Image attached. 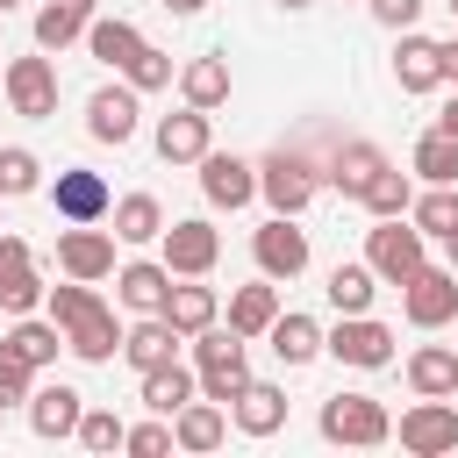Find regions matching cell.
<instances>
[{
	"mask_svg": "<svg viewBox=\"0 0 458 458\" xmlns=\"http://www.w3.org/2000/svg\"><path fill=\"white\" fill-rule=\"evenodd\" d=\"M437 129H444V136H458V93L444 100V114H437Z\"/></svg>",
	"mask_w": 458,
	"mask_h": 458,
	"instance_id": "f6af8a7d",
	"label": "cell"
},
{
	"mask_svg": "<svg viewBox=\"0 0 458 458\" xmlns=\"http://www.w3.org/2000/svg\"><path fill=\"white\" fill-rule=\"evenodd\" d=\"M429 236L415 229V222H401V215H379V229L365 236V265H372V279H408V272H422L429 265V250H422Z\"/></svg>",
	"mask_w": 458,
	"mask_h": 458,
	"instance_id": "3957f363",
	"label": "cell"
},
{
	"mask_svg": "<svg viewBox=\"0 0 458 458\" xmlns=\"http://www.w3.org/2000/svg\"><path fill=\"white\" fill-rule=\"evenodd\" d=\"M329 308L336 315H365L372 308V265H336L329 272Z\"/></svg>",
	"mask_w": 458,
	"mask_h": 458,
	"instance_id": "d590c367",
	"label": "cell"
},
{
	"mask_svg": "<svg viewBox=\"0 0 458 458\" xmlns=\"http://www.w3.org/2000/svg\"><path fill=\"white\" fill-rule=\"evenodd\" d=\"M322 437L329 444H386L394 437V415L372 394H329L322 401Z\"/></svg>",
	"mask_w": 458,
	"mask_h": 458,
	"instance_id": "277c9868",
	"label": "cell"
},
{
	"mask_svg": "<svg viewBox=\"0 0 458 458\" xmlns=\"http://www.w3.org/2000/svg\"><path fill=\"white\" fill-rule=\"evenodd\" d=\"M379 165H386V157H379L372 143H344V150H336V165H329V179H336L344 193H358V186H365Z\"/></svg>",
	"mask_w": 458,
	"mask_h": 458,
	"instance_id": "74e56055",
	"label": "cell"
},
{
	"mask_svg": "<svg viewBox=\"0 0 458 458\" xmlns=\"http://www.w3.org/2000/svg\"><path fill=\"white\" fill-rule=\"evenodd\" d=\"M79 415H86V394H79V386H64V379L29 394V429H36V437H50V444H57V437H72V429H79Z\"/></svg>",
	"mask_w": 458,
	"mask_h": 458,
	"instance_id": "9a60e30c",
	"label": "cell"
},
{
	"mask_svg": "<svg viewBox=\"0 0 458 458\" xmlns=\"http://www.w3.org/2000/svg\"><path fill=\"white\" fill-rule=\"evenodd\" d=\"M86 129H93L100 143H129V136H136V86H100V93L86 100Z\"/></svg>",
	"mask_w": 458,
	"mask_h": 458,
	"instance_id": "d6986e66",
	"label": "cell"
},
{
	"mask_svg": "<svg viewBox=\"0 0 458 458\" xmlns=\"http://www.w3.org/2000/svg\"><path fill=\"white\" fill-rule=\"evenodd\" d=\"M200 193H208L215 208H243V200L258 193V165H243V157H229V150L208 143V157H200Z\"/></svg>",
	"mask_w": 458,
	"mask_h": 458,
	"instance_id": "4fadbf2b",
	"label": "cell"
},
{
	"mask_svg": "<svg viewBox=\"0 0 458 458\" xmlns=\"http://www.w3.org/2000/svg\"><path fill=\"white\" fill-rule=\"evenodd\" d=\"M358 200L372 208V215H408V200H415V186H408V172H394V165H379L365 186H358Z\"/></svg>",
	"mask_w": 458,
	"mask_h": 458,
	"instance_id": "836d02e7",
	"label": "cell"
},
{
	"mask_svg": "<svg viewBox=\"0 0 458 458\" xmlns=\"http://www.w3.org/2000/svg\"><path fill=\"white\" fill-rule=\"evenodd\" d=\"M122 72H129V86H136V93H157V86H172V57H165V50H150V43H143V50H136Z\"/></svg>",
	"mask_w": 458,
	"mask_h": 458,
	"instance_id": "ab89813d",
	"label": "cell"
},
{
	"mask_svg": "<svg viewBox=\"0 0 458 458\" xmlns=\"http://www.w3.org/2000/svg\"><path fill=\"white\" fill-rule=\"evenodd\" d=\"M272 351H279V365H308L315 351H322V322L315 315H272Z\"/></svg>",
	"mask_w": 458,
	"mask_h": 458,
	"instance_id": "484cf974",
	"label": "cell"
},
{
	"mask_svg": "<svg viewBox=\"0 0 458 458\" xmlns=\"http://www.w3.org/2000/svg\"><path fill=\"white\" fill-rule=\"evenodd\" d=\"M444 258H451V272H458V229H451V236H444Z\"/></svg>",
	"mask_w": 458,
	"mask_h": 458,
	"instance_id": "c3c4849f",
	"label": "cell"
},
{
	"mask_svg": "<svg viewBox=\"0 0 458 458\" xmlns=\"http://www.w3.org/2000/svg\"><path fill=\"white\" fill-rule=\"evenodd\" d=\"M401 308H408L415 329H444V322L458 315V272H451V265L408 272V279H401Z\"/></svg>",
	"mask_w": 458,
	"mask_h": 458,
	"instance_id": "8992f818",
	"label": "cell"
},
{
	"mask_svg": "<svg viewBox=\"0 0 458 458\" xmlns=\"http://www.w3.org/2000/svg\"><path fill=\"white\" fill-rule=\"evenodd\" d=\"M408 222L422 236H451L458 229V186H429L422 200H408Z\"/></svg>",
	"mask_w": 458,
	"mask_h": 458,
	"instance_id": "e575fe53",
	"label": "cell"
},
{
	"mask_svg": "<svg viewBox=\"0 0 458 458\" xmlns=\"http://www.w3.org/2000/svg\"><path fill=\"white\" fill-rule=\"evenodd\" d=\"M86 50H93L100 64H114V72H122V64L143 50V29H136V21H122V14H114V21H86Z\"/></svg>",
	"mask_w": 458,
	"mask_h": 458,
	"instance_id": "4316f807",
	"label": "cell"
},
{
	"mask_svg": "<svg viewBox=\"0 0 458 458\" xmlns=\"http://www.w3.org/2000/svg\"><path fill=\"white\" fill-rule=\"evenodd\" d=\"M57 344H64V329H57V322H29V315H21V322L7 329V344H0V351H14L29 372H43V365L57 358Z\"/></svg>",
	"mask_w": 458,
	"mask_h": 458,
	"instance_id": "f546056e",
	"label": "cell"
},
{
	"mask_svg": "<svg viewBox=\"0 0 458 458\" xmlns=\"http://www.w3.org/2000/svg\"><path fill=\"white\" fill-rule=\"evenodd\" d=\"M157 243H165V272H172V279H208L215 258H222V236H215V222H200V215H193V222H172Z\"/></svg>",
	"mask_w": 458,
	"mask_h": 458,
	"instance_id": "9c48e42d",
	"label": "cell"
},
{
	"mask_svg": "<svg viewBox=\"0 0 458 458\" xmlns=\"http://www.w3.org/2000/svg\"><path fill=\"white\" fill-rule=\"evenodd\" d=\"M451 21H458V0H451Z\"/></svg>",
	"mask_w": 458,
	"mask_h": 458,
	"instance_id": "816d5d0a",
	"label": "cell"
},
{
	"mask_svg": "<svg viewBox=\"0 0 458 458\" xmlns=\"http://www.w3.org/2000/svg\"><path fill=\"white\" fill-rule=\"evenodd\" d=\"M172 351H179V329H172L165 315H143V322H136V329L122 336V358H129L136 372H150V365H165Z\"/></svg>",
	"mask_w": 458,
	"mask_h": 458,
	"instance_id": "d4e9b609",
	"label": "cell"
},
{
	"mask_svg": "<svg viewBox=\"0 0 458 458\" xmlns=\"http://www.w3.org/2000/svg\"><path fill=\"white\" fill-rule=\"evenodd\" d=\"M401 451H415V458L458 451V408H451L444 394H422V401L401 415Z\"/></svg>",
	"mask_w": 458,
	"mask_h": 458,
	"instance_id": "ba28073f",
	"label": "cell"
},
{
	"mask_svg": "<svg viewBox=\"0 0 458 458\" xmlns=\"http://www.w3.org/2000/svg\"><path fill=\"white\" fill-rule=\"evenodd\" d=\"M408 386H415V394H458V351L422 344V351L408 358Z\"/></svg>",
	"mask_w": 458,
	"mask_h": 458,
	"instance_id": "4dcf8cb0",
	"label": "cell"
},
{
	"mask_svg": "<svg viewBox=\"0 0 458 458\" xmlns=\"http://www.w3.org/2000/svg\"><path fill=\"white\" fill-rule=\"evenodd\" d=\"M50 322L64 329V351L72 358H86V365H107L114 351H122V329H114V308L86 286V279H72V286H50Z\"/></svg>",
	"mask_w": 458,
	"mask_h": 458,
	"instance_id": "6da1fadb",
	"label": "cell"
},
{
	"mask_svg": "<svg viewBox=\"0 0 458 458\" xmlns=\"http://www.w3.org/2000/svg\"><path fill=\"white\" fill-rule=\"evenodd\" d=\"M429 186H458V136H444V129H429L422 143H415V157H408Z\"/></svg>",
	"mask_w": 458,
	"mask_h": 458,
	"instance_id": "d6a6232c",
	"label": "cell"
},
{
	"mask_svg": "<svg viewBox=\"0 0 458 458\" xmlns=\"http://www.w3.org/2000/svg\"><path fill=\"white\" fill-rule=\"evenodd\" d=\"M122 451H136V458H165V451H172V415H165V422H136V429L122 437Z\"/></svg>",
	"mask_w": 458,
	"mask_h": 458,
	"instance_id": "60d3db41",
	"label": "cell"
},
{
	"mask_svg": "<svg viewBox=\"0 0 458 458\" xmlns=\"http://www.w3.org/2000/svg\"><path fill=\"white\" fill-rule=\"evenodd\" d=\"M72 437H79V444H86V451H122V437H129V422H122V415H114V408H86V415H79V429H72Z\"/></svg>",
	"mask_w": 458,
	"mask_h": 458,
	"instance_id": "f35d334b",
	"label": "cell"
},
{
	"mask_svg": "<svg viewBox=\"0 0 458 458\" xmlns=\"http://www.w3.org/2000/svg\"><path fill=\"white\" fill-rule=\"evenodd\" d=\"M179 93H186V107H208V114H215V107L229 100V64H222V57H193V64L179 72Z\"/></svg>",
	"mask_w": 458,
	"mask_h": 458,
	"instance_id": "83f0119b",
	"label": "cell"
},
{
	"mask_svg": "<svg viewBox=\"0 0 458 458\" xmlns=\"http://www.w3.org/2000/svg\"><path fill=\"white\" fill-rule=\"evenodd\" d=\"M114 236H122V243H157V236H165V208H157L150 193H122V200H114Z\"/></svg>",
	"mask_w": 458,
	"mask_h": 458,
	"instance_id": "f1b7e54d",
	"label": "cell"
},
{
	"mask_svg": "<svg viewBox=\"0 0 458 458\" xmlns=\"http://www.w3.org/2000/svg\"><path fill=\"white\" fill-rule=\"evenodd\" d=\"M250 258H258L265 279H301L308 272V229H293V215H272L250 236Z\"/></svg>",
	"mask_w": 458,
	"mask_h": 458,
	"instance_id": "30bf717a",
	"label": "cell"
},
{
	"mask_svg": "<svg viewBox=\"0 0 458 458\" xmlns=\"http://www.w3.org/2000/svg\"><path fill=\"white\" fill-rule=\"evenodd\" d=\"M437 57H444V79H458V36H451V43H437Z\"/></svg>",
	"mask_w": 458,
	"mask_h": 458,
	"instance_id": "bcb514c9",
	"label": "cell"
},
{
	"mask_svg": "<svg viewBox=\"0 0 458 458\" xmlns=\"http://www.w3.org/2000/svg\"><path fill=\"white\" fill-rule=\"evenodd\" d=\"M222 437H229V415H222V401H208V394L172 415V444H179V451H215Z\"/></svg>",
	"mask_w": 458,
	"mask_h": 458,
	"instance_id": "ffe728a7",
	"label": "cell"
},
{
	"mask_svg": "<svg viewBox=\"0 0 458 458\" xmlns=\"http://www.w3.org/2000/svg\"><path fill=\"white\" fill-rule=\"evenodd\" d=\"M394 79H401V93H437V86H444V57H437V43H429V36H415V29H401Z\"/></svg>",
	"mask_w": 458,
	"mask_h": 458,
	"instance_id": "ac0fdd59",
	"label": "cell"
},
{
	"mask_svg": "<svg viewBox=\"0 0 458 458\" xmlns=\"http://www.w3.org/2000/svg\"><path fill=\"white\" fill-rule=\"evenodd\" d=\"M279 315V279H258V286H236L229 293V329L236 336H265Z\"/></svg>",
	"mask_w": 458,
	"mask_h": 458,
	"instance_id": "603a6c76",
	"label": "cell"
},
{
	"mask_svg": "<svg viewBox=\"0 0 458 458\" xmlns=\"http://www.w3.org/2000/svg\"><path fill=\"white\" fill-rule=\"evenodd\" d=\"M50 200H57V215L64 222H100L114 200H107V179L100 172H86V165H64L57 172V186H50Z\"/></svg>",
	"mask_w": 458,
	"mask_h": 458,
	"instance_id": "5bb4252c",
	"label": "cell"
},
{
	"mask_svg": "<svg viewBox=\"0 0 458 458\" xmlns=\"http://www.w3.org/2000/svg\"><path fill=\"white\" fill-rule=\"evenodd\" d=\"M372 14H379L386 29H415V14H422V0H372Z\"/></svg>",
	"mask_w": 458,
	"mask_h": 458,
	"instance_id": "ee69618b",
	"label": "cell"
},
{
	"mask_svg": "<svg viewBox=\"0 0 458 458\" xmlns=\"http://www.w3.org/2000/svg\"><path fill=\"white\" fill-rule=\"evenodd\" d=\"M193 379H200V394L208 401H236L243 394V379H250V358H243V336L236 329H222V322H208V329H193Z\"/></svg>",
	"mask_w": 458,
	"mask_h": 458,
	"instance_id": "7a4b0ae2",
	"label": "cell"
},
{
	"mask_svg": "<svg viewBox=\"0 0 458 458\" xmlns=\"http://www.w3.org/2000/svg\"><path fill=\"white\" fill-rule=\"evenodd\" d=\"M57 265L72 272V279H107L114 272V236L107 229H93V222H72V229H57Z\"/></svg>",
	"mask_w": 458,
	"mask_h": 458,
	"instance_id": "7c38bea8",
	"label": "cell"
},
{
	"mask_svg": "<svg viewBox=\"0 0 458 458\" xmlns=\"http://www.w3.org/2000/svg\"><path fill=\"white\" fill-rule=\"evenodd\" d=\"M315 165L301 157V150H272L265 165H258V193L272 200V215H301L308 200H315Z\"/></svg>",
	"mask_w": 458,
	"mask_h": 458,
	"instance_id": "52a82bcc",
	"label": "cell"
},
{
	"mask_svg": "<svg viewBox=\"0 0 458 458\" xmlns=\"http://www.w3.org/2000/svg\"><path fill=\"white\" fill-rule=\"evenodd\" d=\"M114 293H122V308L157 315L165 293H172V272H165V265H122V272H114Z\"/></svg>",
	"mask_w": 458,
	"mask_h": 458,
	"instance_id": "cb8c5ba5",
	"label": "cell"
},
{
	"mask_svg": "<svg viewBox=\"0 0 458 458\" xmlns=\"http://www.w3.org/2000/svg\"><path fill=\"white\" fill-rule=\"evenodd\" d=\"M86 14H93V7H79V0H50V7L36 14V50H64L72 36H86Z\"/></svg>",
	"mask_w": 458,
	"mask_h": 458,
	"instance_id": "1f68e13d",
	"label": "cell"
},
{
	"mask_svg": "<svg viewBox=\"0 0 458 458\" xmlns=\"http://www.w3.org/2000/svg\"><path fill=\"white\" fill-rule=\"evenodd\" d=\"M157 157L165 165H200L208 157V107H179L157 122Z\"/></svg>",
	"mask_w": 458,
	"mask_h": 458,
	"instance_id": "2e32d148",
	"label": "cell"
},
{
	"mask_svg": "<svg viewBox=\"0 0 458 458\" xmlns=\"http://www.w3.org/2000/svg\"><path fill=\"white\" fill-rule=\"evenodd\" d=\"M229 415H236L243 437H272V429H286V394L272 379H243V394L229 401Z\"/></svg>",
	"mask_w": 458,
	"mask_h": 458,
	"instance_id": "e0dca14e",
	"label": "cell"
},
{
	"mask_svg": "<svg viewBox=\"0 0 458 458\" xmlns=\"http://www.w3.org/2000/svg\"><path fill=\"white\" fill-rule=\"evenodd\" d=\"M193 394H200V379H193L179 358H165V365H150V372H143V408H150V415H179Z\"/></svg>",
	"mask_w": 458,
	"mask_h": 458,
	"instance_id": "44dd1931",
	"label": "cell"
},
{
	"mask_svg": "<svg viewBox=\"0 0 458 458\" xmlns=\"http://www.w3.org/2000/svg\"><path fill=\"white\" fill-rule=\"evenodd\" d=\"M36 186H43V165H36V150L7 143V150H0V200H21V193H36Z\"/></svg>",
	"mask_w": 458,
	"mask_h": 458,
	"instance_id": "8d00e7d4",
	"label": "cell"
},
{
	"mask_svg": "<svg viewBox=\"0 0 458 458\" xmlns=\"http://www.w3.org/2000/svg\"><path fill=\"white\" fill-rule=\"evenodd\" d=\"M165 7H172V14H200L208 0H165Z\"/></svg>",
	"mask_w": 458,
	"mask_h": 458,
	"instance_id": "7dc6e473",
	"label": "cell"
},
{
	"mask_svg": "<svg viewBox=\"0 0 458 458\" xmlns=\"http://www.w3.org/2000/svg\"><path fill=\"white\" fill-rule=\"evenodd\" d=\"M79 7H93V0H79Z\"/></svg>",
	"mask_w": 458,
	"mask_h": 458,
	"instance_id": "f5cc1de1",
	"label": "cell"
},
{
	"mask_svg": "<svg viewBox=\"0 0 458 458\" xmlns=\"http://www.w3.org/2000/svg\"><path fill=\"white\" fill-rule=\"evenodd\" d=\"M7 107L29 114V122H50L57 114V64L50 57H14L7 64Z\"/></svg>",
	"mask_w": 458,
	"mask_h": 458,
	"instance_id": "8fae6325",
	"label": "cell"
},
{
	"mask_svg": "<svg viewBox=\"0 0 458 458\" xmlns=\"http://www.w3.org/2000/svg\"><path fill=\"white\" fill-rule=\"evenodd\" d=\"M29 265H36V258H29V243H21V236H0V293H7Z\"/></svg>",
	"mask_w": 458,
	"mask_h": 458,
	"instance_id": "7bdbcfd3",
	"label": "cell"
},
{
	"mask_svg": "<svg viewBox=\"0 0 458 458\" xmlns=\"http://www.w3.org/2000/svg\"><path fill=\"white\" fill-rule=\"evenodd\" d=\"M279 7H308V0H279Z\"/></svg>",
	"mask_w": 458,
	"mask_h": 458,
	"instance_id": "681fc988",
	"label": "cell"
},
{
	"mask_svg": "<svg viewBox=\"0 0 458 458\" xmlns=\"http://www.w3.org/2000/svg\"><path fill=\"white\" fill-rule=\"evenodd\" d=\"M179 336H193V329H208L215 322V286H200V279H172V293H165V308H157Z\"/></svg>",
	"mask_w": 458,
	"mask_h": 458,
	"instance_id": "7402d4cb",
	"label": "cell"
},
{
	"mask_svg": "<svg viewBox=\"0 0 458 458\" xmlns=\"http://www.w3.org/2000/svg\"><path fill=\"white\" fill-rule=\"evenodd\" d=\"M322 351H329L336 365L379 372V365H394V329H386V322H372V315H344V322L322 336Z\"/></svg>",
	"mask_w": 458,
	"mask_h": 458,
	"instance_id": "5b68a950",
	"label": "cell"
},
{
	"mask_svg": "<svg viewBox=\"0 0 458 458\" xmlns=\"http://www.w3.org/2000/svg\"><path fill=\"white\" fill-rule=\"evenodd\" d=\"M36 386H29V365L14 358V351H0V408H21Z\"/></svg>",
	"mask_w": 458,
	"mask_h": 458,
	"instance_id": "b9f144b4",
	"label": "cell"
},
{
	"mask_svg": "<svg viewBox=\"0 0 458 458\" xmlns=\"http://www.w3.org/2000/svg\"><path fill=\"white\" fill-rule=\"evenodd\" d=\"M7 7H14V0H0V14H7Z\"/></svg>",
	"mask_w": 458,
	"mask_h": 458,
	"instance_id": "f907efd6",
	"label": "cell"
}]
</instances>
